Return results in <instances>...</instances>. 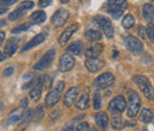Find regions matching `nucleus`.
Masks as SVG:
<instances>
[{"mask_svg":"<svg viewBox=\"0 0 154 131\" xmlns=\"http://www.w3.org/2000/svg\"><path fill=\"white\" fill-rule=\"evenodd\" d=\"M32 119H33L32 118V111L31 110H26L25 112L21 114V119H20V128H21V130H25L30 125Z\"/></svg>","mask_w":154,"mask_h":131,"instance_id":"22","label":"nucleus"},{"mask_svg":"<svg viewBox=\"0 0 154 131\" xmlns=\"http://www.w3.org/2000/svg\"><path fill=\"white\" fill-rule=\"evenodd\" d=\"M89 93L85 91L83 92V94L78 98V100L76 101V107L78 110H85L89 106Z\"/></svg>","mask_w":154,"mask_h":131,"instance_id":"21","label":"nucleus"},{"mask_svg":"<svg viewBox=\"0 0 154 131\" xmlns=\"http://www.w3.org/2000/svg\"><path fill=\"white\" fill-rule=\"evenodd\" d=\"M5 54H4V53H2V51H0V62H1V61H4V60H5Z\"/></svg>","mask_w":154,"mask_h":131,"instance_id":"45","label":"nucleus"},{"mask_svg":"<svg viewBox=\"0 0 154 131\" xmlns=\"http://www.w3.org/2000/svg\"><path fill=\"white\" fill-rule=\"evenodd\" d=\"M78 93H79L78 87H71V88L65 93V95H64V100H63L64 105H65L66 107H70V106L76 101Z\"/></svg>","mask_w":154,"mask_h":131,"instance_id":"18","label":"nucleus"},{"mask_svg":"<svg viewBox=\"0 0 154 131\" xmlns=\"http://www.w3.org/2000/svg\"><path fill=\"white\" fill-rule=\"evenodd\" d=\"M21 107L23 109H29V103H27V99H24L21 101Z\"/></svg>","mask_w":154,"mask_h":131,"instance_id":"41","label":"nucleus"},{"mask_svg":"<svg viewBox=\"0 0 154 131\" xmlns=\"http://www.w3.org/2000/svg\"><path fill=\"white\" fill-rule=\"evenodd\" d=\"M55 55H56V50H55V49H51V50L46 51V53L42 56V58L33 66V69H35V70H44V69H48V68L52 64Z\"/></svg>","mask_w":154,"mask_h":131,"instance_id":"5","label":"nucleus"},{"mask_svg":"<svg viewBox=\"0 0 154 131\" xmlns=\"http://www.w3.org/2000/svg\"><path fill=\"white\" fill-rule=\"evenodd\" d=\"M39 6H42V7H46V6H49V5H51V1L49 0H42V1H39L38 2Z\"/></svg>","mask_w":154,"mask_h":131,"instance_id":"39","label":"nucleus"},{"mask_svg":"<svg viewBox=\"0 0 154 131\" xmlns=\"http://www.w3.org/2000/svg\"><path fill=\"white\" fill-rule=\"evenodd\" d=\"M125 44H126V48L133 54H140L143 50L142 42L132 35H128L125 37Z\"/></svg>","mask_w":154,"mask_h":131,"instance_id":"8","label":"nucleus"},{"mask_svg":"<svg viewBox=\"0 0 154 131\" xmlns=\"http://www.w3.org/2000/svg\"><path fill=\"white\" fill-rule=\"evenodd\" d=\"M103 51V45L101 43H94L85 50V56L88 58H97L100 54Z\"/></svg>","mask_w":154,"mask_h":131,"instance_id":"20","label":"nucleus"},{"mask_svg":"<svg viewBox=\"0 0 154 131\" xmlns=\"http://www.w3.org/2000/svg\"><path fill=\"white\" fill-rule=\"evenodd\" d=\"M140 110H141V100H140L139 94L135 91H129V93H128V109H127L128 117L129 118L136 117Z\"/></svg>","mask_w":154,"mask_h":131,"instance_id":"3","label":"nucleus"},{"mask_svg":"<svg viewBox=\"0 0 154 131\" xmlns=\"http://www.w3.org/2000/svg\"><path fill=\"white\" fill-rule=\"evenodd\" d=\"M38 79H39V77H35V79L30 80L29 82H26V84L23 86V88H24V90H26V88H29V87H33V86H35V85L38 82Z\"/></svg>","mask_w":154,"mask_h":131,"instance_id":"36","label":"nucleus"},{"mask_svg":"<svg viewBox=\"0 0 154 131\" xmlns=\"http://www.w3.org/2000/svg\"><path fill=\"white\" fill-rule=\"evenodd\" d=\"M20 119H21V114H12V116L10 117V119H8L7 124H10V125L16 124V123L20 122Z\"/></svg>","mask_w":154,"mask_h":131,"instance_id":"35","label":"nucleus"},{"mask_svg":"<svg viewBox=\"0 0 154 131\" xmlns=\"http://www.w3.org/2000/svg\"><path fill=\"white\" fill-rule=\"evenodd\" d=\"M44 76H40L38 79V82L31 88L30 91V98L31 100L33 101H38L42 97V93H43V86H44Z\"/></svg>","mask_w":154,"mask_h":131,"instance_id":"15","label":"nucleus"},{"mask_svg":"<svg viewBox=\"0 0 154 131\" xmlns=\"http://www.w3.org/2000/svg\"><path fill=\"white\" fill-rule=\"evenodd\" d=\"M76 131H90V125L87 122H82L77 125Z\"/></svg>","mask_w":154,"mask_h":131,"instance_id":"34","label":"nucleus"},{"mask_svg":"<svg viewBox=\"0 0 154 131\" xmlns=\"http://www.w3.org/2000/svg\"><path fill=\"white\" fill-rule=\"evenodd\" d=\"M6 12H7V7H1L0 6V16L4 15V13H6Z\"/></svg>","mask_w":154,"mask_h":131,"instance_id":"43","label":"nucleus"},{"mask_svg":"<svg viewBox=\"0 0 154 131\" xmlns=\"http://www.w3.org/2000/svg\"><path fill=\"white\" fill-rule=\"evenodd\" d=\"M146 35H147V37L149 38V41L154 44V21L152 23V24H149V26L147 28V30H146Z\"/></svg>","mask_w":154,"mask_h":131,"instance_id":"33","label":"nucleus"},{"mask_svg":"<svg viewBox=\"0 0 154 131\" xmlns=\"http://www.w3.org/2000/svg\"><path fill=\"white\" fill-rule=\"evenodd\" d=\"M96 21L98 23L100 28L102 29V31L104 32V35L108 38H112L114 36V26L112 24V20L104 16H97Z\"/></svg>","mask_w":154,"mask_h":131,"instance_id":"10","label":"nucleus"},{"mask_svg":"<svg viewBox=\"0 0 154 131\" xmlns=\"http://www.w3.org/2000/svg\"><path fill=\"white\" fill-rule=\"evenodd\" d=\"M18 47H19V39L18 38H10L5 45V50H4L5 56H13L17 53Z\"/></svg>","mask_w":154,"mask_h":131,"instance_id":"16","label":"nucleus"},{"mask_svg":"<svg viewBox=\"0 0 154 131\" xmlns=\"http://www.w3.org/2000/svg\"><path fill=\"white\" fill-rule=\"evenodd\" d=\"M115 81V76L112 73H103L100 76H97L94 81V87L97 91L100 90H104L107 87H110Z\"/></svg>","mask_w":154,"mask_h":131,"instance_id":"6","label":"nucleus"},{"mask_svg":"<svg viewBox=\"0 0 154 131\" xmlns=\"http://www.w3.org/2000/svg\"><path fill=\"white\" fill-rule=\"evenodd\" d=\"M69 18V12L65 8H58L51 17V23L56 26H63Z\"/></svg>","mask_w":154,"mask_h":131,"instance_id":"12","label":"nucleus"},{"mask_svg":"<svg viewBox=\"0 0 154 131\" xmlns=\"http://www.w3.org/2000/svg\"><path fill=\"white\" fill-rule=\"evenodd\" d=\"M30 26H31V24H30V23L20 24L19 26H17V28L12 29V34H21V32H24V31L29 30V28H30Z\"/></svg>","mask_w":154,"mask_h":131,"instance_id":"31","label":"nucleus"},{"mask_svg":"<svg viewBox=\"0 0 154 131\" xmlns=\"http://www.w3.org/2000/svg\"><path fill=\"white\" fill-rule=\"evenodd\" d=\"M82 49H83V44L79 42V41H77V42H74V43H71L68 48H66V51H68V54H75V55H79L81 53H82Z\"/></svg>","mask_w":154,"mask_h":131,"instance_id":"27","label":"nucleus"},{"mask_svg":"<svg viewBox=\"0 0 154 131\" xmlns=\"http://www.w3.org/2000/svg\"><path fill=\"white\" fill-rule=\"evenodd\" d=\"M13 72H14V68H13V67H7L6 69H4L2 75H4V76H8V75L13 74Z\"/></svg>","mask_w":154,"mask_h":131,"instance_id":"38","label":"nucleus"},{"mask_svg":"<svg viewBox=\"0 0 154 131\" xmlns=\"http://www.w3.org/2000/svg\"><path fill=\"white\" fill-rule=\"evenodd\" d=\"M154 118V112L151 109H142L140 113V120L143 123H151Z\"/></svg>","mask_w":154,"mask_h":131,"instance_id":"25","label":"nucleus"},{"mask_svg":"<svg viewBox=\"0 0 154 131\" xmlns=\"http://www.w3.org/2000/svg\"><path fill=\"white\" fill-rule=\"evenodd\" d=\"M90 131H98L97 129H95V128H93V129H90Z\"/></svg>","mask_w":154,"mask_h":131,"instance_id":"47","label":"nucleus"},{"mask_svg":"<svg viewBox=\"0 0 154 131\" xmlns=\"http://www.w3.org/2000/svg\"><path fill=\"white\" fill-rule=\"evenodd\" d=\"M133 81L139 86V88L142 91L143 95L148 99V100H154V88L151 85L149 80L143 76V75H134L133 76Z\"/></svg>","mask_w":154,"mask_h":131,"instance_id":"1","label":"nucleus"},{"mask_svg":"<svg viewBox=\"0 0 154 131\" xmlns=\"http://www.w3.org/2000/svg\"><path fill=\"white\" fill-rule=\"evenodd\" d=\"M44 114H45L44 106H38V107H36L35 111L32 112V118H33V120L39 122V120H42V118L44 117Z\"/></svg>","mask_w":154,"mask_h":131,"instance_id":"30","label":"nucleus"},{"mask_svg":"<svg viewBox=\"0 0 154 131\" xmlns=\"http://www.w3.org/2000/svg\"><path fill=\"white\" fill-rule=\"evenodd\" d=\"M101 105H102V97L98 92H96V93H94V109L100 110Z\"/></svg>","mask_w":154,"mask_h":131,"instance_id":"32","label":"nucleus"},{"mask_svg":"<svg viewBox=\"0 0 154 131\" xmlns=\"http://www.w3.org/2000/svg\"><path fill=\"white\" fill-rule=\"evenodd\" d=\"M33 6H35V4H33L32 1H24V2L20 5L19 8L14 10L13 12H11V13L8 15V18H10V20H17V19L21 18V17H23L29 10H31Z\"/></svg>","mask_w":154,"mask_h":131,"instance_id":"11","label":"nucleus"},{"mask_svg":"<svg viewBox=\"0 0 154 131\" xmlns=\"http://www.w3.org/2000/svg\"><path fill=\"white\" fill-rule=\"evenodd\" d=\"M95 122H96L97 129H100L101 131L108 130L109 118H108V114L106 112H97L95 114Z\"/></svg>","mask_w":154,"mask_h":131,"instance_id":"17","label":"nucleus"},{"mask_svg":"<svg viewBox=\"0 0 154 131\" xmlns=\"http://www.w3.org/2000/svg\"><path fill=\"white\" fill-rule=\"evenodd\" d=\"M5 36H6V34H5L4 31H0V45H1L2 42L5 41Z\"/></svg>","mask_w":154,"mask_h":131,"instance_id":"42","label":"nucleus"},{"mask_svg":"<svg viewBox=\"0 0 154 131\" xmlns=\"http://www.w3.org/2000/svg\"><path fill=\"white\" fill-rule=\"evenodd\" d=\"M30 20L36 24H42L46 20V15L44 11H36L30 16Z\"/></svg>","mask_w":154,"mask_h":131,"instance_id":"26","label":"nucleus"},{"mask_svg":"<svg viewBox=\"0 0 154 131\" xmlns=\"http://www.w3.org/2000/svg\"><path fill=\"white\" fill-rule=\"evenodd\" d=\"M62 131H74V129H72L71 126H65Z\"/></svg>","mask_w":154,"mask_h":131,"instance_id":"46","label":"nucleus"},{"mask_svg":"<svg viewBox=\"0 0 154 131\" xmlns=\"http://www.w3.org/2000/svg\"><path fill=\"white\" fill-rule=\"evenodd\" d=\"M135 25V18L132 16V15H126L123 19H122V26L127 30L132 29L133 26Z\"/></svg>","mask_w":154,"mask_h":131,"instance_id":"28","label":"nucleus"},{"mask_svg":"<svg viewBox=\"0 0 154 131\" xmlns=\"http://www.w3.org/2000/svg\"><path fill=\"white\" fill-rule=\"evenodd\" d=\"M84 66L90 73H96L104 67V62L98 58H87L84 62Z\"/></svg>","mask_w":154,"mask_h":131,"instance_id":"14","label":"nucleus"},{"mask_svg":"<svg viewBox=\"0 0 154 131\" xmlns=\"http://www.w3.org/2000/svg\"><path fill=\"white\" fill-rule=\"evenodd\" d=\"M84 37L89 42H97L102 38V34H101V31H98L96 29H89L88 31H85Z\"/></svg>","mask_w":154,"mask_h":131,"instance_id":"23","label":"nucleus"},{"mask_svg":"<svg viewBox=\"0 0 154 131\" xmlns=\"http://www.w3.org/2000/svg\"><path fill=\"white\" fill-rule=\"evenodd\" d=\"M127 8V1H109L108 2V12L114 19H119L123 11Z\"/></svg>","mask_w":154,"mask_h":131,"instance_id":"7","label":"nucleus"},{"mask_svg":"<svg viewBox=\"0 0 154 131\" xmlns=\"http://www.w3.org/2000/svg\"><path fill=\"white\" fill-rule=\"evenodd\" d=\"M75 66V58L71 54H63L60 58H59V62H58V69L59 72L62 73H66V72H70Z\"/></svg>","mask_w":154,"mask_h":131,"instance_id":"9","label":"nucleus"},{"mask_svg":"<svg viewBox=\"0 0 154 131\" xmlns=\"http://www.w3.org/2000/svg\"><path fill=\"white\" fill-rule=\"evenodd\" d=\"M64 87H65V84L63 81H57L55 88H52L48 95L45 97V105L48 107H54L60 99V95L64 91Z\"/></svg>","mask_w":154,"mask_h":131,"instance_id":"2","label":"nucleus"},{"mask_svg":"<svg viewBox=\"0 0 154 131\" xmlns=\"http://www.w3.org/2000/svg\"><path fill=\"white\" fill-rule=\"evenodd\" d=\"M142 13H143V18L148 21H153L154 20V6L152 4H145L142 7Z\"/></svg>","mask_w":154,"mask_h":131,"instance_id":"24","label":"nucleus"},{"mask_svg":"<svg viewBox=\"0 0 154 131\" xmlns=\"http://www.w3.org/2000/svg\"><path fill=\"white\" fill-rule=\"evenodd\" d=\"M139 35L142 38H145L147 36V35H146V29H145L143 26H140V28H139Z\"/></svg>","mask_w":154,"mask_h":131,"instance_id":"40","label":"nucleus"},{"mask_svg":"<svg viewBox=\"0 0 154 131\" xmlns=\"http://www.w3.org/2000/svg\"><path fill=\"white\" fill-rule=\"evenodd\" d=\"M6 25V21L4 19H0V28H4Z\"/></svg>","mask_w":154,"mask_h":131,"instance_id":"44","label":"nucleus"},{"mask_svg":"<svg viewBox=\"0 0 154 131\" xmlns=\"http://www.w3.org/2000/svg\"><path fill=\"white\" fill-rule=\"evenodd\" d=\"M17 0H1L0 1V6L1 7H7V6H11L13 4H16Z\"/></svg>","mask_w":154,"mask_h":131,"instance_id":"37","label":"nucleus"},{"mask_svg":"<svg viewBox=\"0 0 154 131\" xmlns=\"http://www.w3.org/2000/svg\"><path fill=\"white\" fill-rule=\"evenodd\" d=\"M112 126L115 130H121L123 128V119L121 118V116H119V114L113 116V118H112Z\"/></svg>","mask_w":154,"mask_h":131,"instance_id":"29","label":"nucleus"},{"mask_svg":"<svg viewBox=\"0 0 154 131\" xmlns=\"http://www.w3.org/2000/svg\"><path fill=\"white\" fill-rule=\"evenodd\" d=\"M127 107V100L123 95H117L114 99L110 100L109 105H108V110L109 112L113 113V116L122 113Z\"/></svg>","mask_w":154,"mask_h":131,"instance_id":"4","label":"nucleus"},{"mask_svg":"<svg viewBox=\"0 0 154 131\" xmlns=\"http://www.w3.org/2000/svg\"><path fill=\"white\" fill-rule=\"evenodd\" d=\"M78 24H70L69 26H66V29L60 34V37L58 39V42H59V44L60 45H63V44H65V43H68L69 42V39L72 37V35L76 32L77 30H78Z\"/></svg>","mask_w":154,"mask_h":131,"instance_id":"13","label":"nucleus"},{"mask_svg":"<svg viewBox=\"0 0 154 131\" xmlns=\"http://www.w3.org/2000/svg\"><path fill=\"white\" fill-rule=\"evenodd\" d=\"M45 38H46V35L45 34H38V35H36L33 38H31L30 41H29V43H26L25 44V47L23 48V51H27V50H30V49H32V48H35V47H37L39 44H42L44 41H45Z\"/></svg>","mask_w":154,"mask_h":131,"instance_id":"19","label":"nucleus"}]
</instances>
